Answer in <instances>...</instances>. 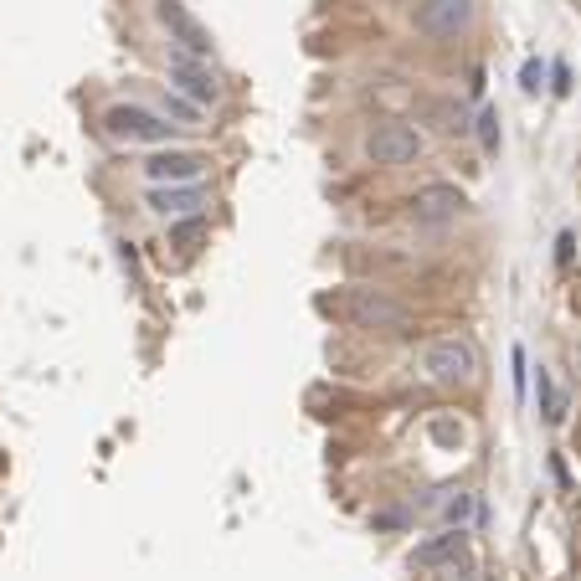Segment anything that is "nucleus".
<instances>
[{"label": "nucleus", "instance_id": "17", "mask_svg": "<svg viewBox=\"0 0 581 581\" xmlns=\"http://www.w3.org/2000/svg\"><path fill=\"white\" fill-rule=\"evenodd\" d=\"M386 6H396V0H386Z\"/></svg>", "mask_w": 581, "mask_h": 581}, {"label": "nucleus", "instance_id": "6", "mask_svg": "<svg viewBox=\"0 0 581 581\" xmlns=\"http://www.w3.org/2000/svg\"><path fill=\"white\" fill-rule=\"evenodd\" d=\"M412 222H422V227H443V222H453V216L468 206V196L458 191V186H448V180H432V186H417L412 191Z\"/></svg>", "mask_w": 581, "mask_h": 581}, {"label": "nucleus", "instance_id": "1", "mask_svg": "<svg viewBox=\"0 0 581 581\" xmlns=\"http://www.w3.org/2000/svg\"><path fill=\"white\" fill-rule=\"evenodd\" d=\"M324 309H335L355 330H376V335H412L417 330L412 309L396 304L391 294H381V288H345V294L324 299Z\"/></svg>", "mask_w": 581, "mask_h": 581}, {"label": "nucleus", "instance_id": "14", "mask_svg": "<svg viewBox=\"0 0 581 581\" xmlns=\"http://www.w3.org/2000/svg\"><path fill=\"white\" fill-rule=\"evenodd\" d=\"M479 139H484V150H489V155L499 150V114H489V108L479 114Z\"/></svg>", "mask_w": 581, "mask_h": 581}, {"label": "nucleus", "instance_id": "15", "mask_svg": "<svg viewBox=\"0 0 581 581\" xmlns=\"http://www.w3.org/2000/svg\"><path fill=\"white\" fill-rule=\"evenodd\" d=\"M170 114H175V119H186V124H191V119H196V108H191V103H180V98H170Z\"/></svg>", "mask_w": 581, "mask_h": 581}, {"label": "nucleus", "instance_id": "10", "mask_svg": "<svg viewBox=\"0 0 581 581\" xmlns=\"http://www.w3.org/2000/svg\"><path fill=\"white\" fill-rule=\"evenodd\" d=\"M458 556H468V535H463V530H443V535L422 540V546H417V556H412V566H422V571H438V566H453Z\"/></svg>", "mask_w": 581, "mask_h": 581}, {"label": "nucleus", "instance_id": "2", "mask_svg": "<svg viewBox=\"0 0 581 581\" xmlns=\"http://www.w3.org/2000/svg\"><path fill=\"white\" fill-rule=\"evenodd\" d=\"M103 134L119 139V144H165L170 124L160 114H150V108H139V103H114L103 114Z\"/></svg>", "mask_w": 581, "mask_h": 581}, {"label": "nucleus", "instance_id": "5", "mask_svg": "<svg viewBox=\"0 0 581 581\" xmlns=\"http://www.w3.org/2000/svg\"><path fill=\"white\" fill-rule=\"evenodd\" d=\"M427 376L432 381H474V371H479V355H474V345L468 340H432L427 345Z\"/></svg>", "mask_w": 581, "mask_h": 581}, {"label": "nucleus", "instance_id": "16", "mask_svg": "<svg viewBox=\"0 0 581 581\" xmlns=\"http://www.w3.org/2000/svg\"><path fill=\"white\" fill-rule=\"evenodd\" d=\"M484 581H499V576H484Z\"/></svg>", "mask_w": 581, "mask_h": 581}, {"label": "nucleus", "instance_id": "13", "mask_svg": "<svg viewBox=\"0 0 581 581\" xmlns=\"http://www.w3.org/2000/svg\"><path fill=\"white\" fill-rule=\"evenodd\" d=\"M540 412H546V422H566V391H556L546 371H540Z\"/></svg>", "mask_w": 581, "mask_h": 581}, {"label": "nucleus", "instance_id": "11", "mask_svg": "<svg viewBox=\"0 0 581 581\" xmlns=\"http://www.w3.org/2000/svg\"><path fill=\"white\" fill-rule=\"evenodd\" d=\"M144 201H150L160 216H191L201 206V191L196 186H150V196H144Z\"/></svg>", "mask_w": 581, "mask_h": 581}, {"label": "nucleus", "instance_id": "9", "mask_svg": "<svg viewBox=\"0 0 581 581\" xmlns=\"http://www.w3.org/2000/svg\"><path fill=\"white\" fill-rule=\"evenodd\" d=\"M201 170H206V155H196V150H165L155 160H144V180L150 186H186V180H201Z\"/></svg>", "mask_w": 581, "mask_h": 581}, {"label": "nucleus", "instance_id": "4", "mask_svg": "<svg viewBox=\"0 0 581 581\" xmlns=\"http://www.w3.org/2000/svg\"><path fill=\"white\" fill-rule=\"evenodd\" d=\"M474 16H479L474 0H422L417 16H412V26L422 36H458V31L474 26Z\"/></svg>", "mask_w": 581, "mask_h": 581}, {"label": "nucleus", "instance_id": "3", "mask_svg": "<svg viewBox=\"0 0 581 581\" xmlns=\"http://www.w3.org/2000/svg\"><path fill=\"white\" fill-rule=\"evenodd\" d=\"M417 155H422V134L412 124L386 119L366 134V160H376V165H412Z\"/></svg>", "mask_w": 581, "mask_h": 581}, {"label": "nucleus", "instance_id": "7", "mask_svg": "<svg viewBox=\"0 0 581 581\" xmlns=\"http://www.w3.org/2000/svg\"><path fill=\"white\" fill-rule=\"evenodd\" d=\"M160 21H165V31L180 42V52H186V57H201V62L211 57V31L186 6H180V0H160Z\"/></svg>", "mask_w": 581, "mask_h": 581}, {"label": "nucleus", "instance_id": "12", "mask_svg": "<svg viewBox=\"0 0 581 581\" xmlns=\"http://www.w3.org/2000/svg\"><path fill=\"white\" fill-rule=\"evenodd\" d=\"M206 237H211V222H206V216H196V211L191 216H175V222H170V247L180 252V258H191Z\"/></svg>", "mask_w": 581, "mask_h": 581}, {"label": "nucleus", "instance_id": "8", "mask_svg": "<svg viewBox=\"0 0 581 581\" xmlns=\"http://www.w3.org/2000/svg\"><path fill=\"white\" fill-rule=\"evenodd\" d=\"M170 83L186 93V98H196V103H216V98H222V83H216V72H211L201 57H186V52H175V57H170Z\"/></svg>", "mask_w": 581, "mask_h": 581}]
</instances>
